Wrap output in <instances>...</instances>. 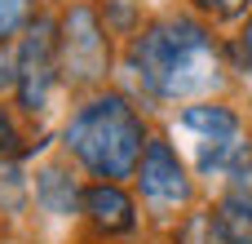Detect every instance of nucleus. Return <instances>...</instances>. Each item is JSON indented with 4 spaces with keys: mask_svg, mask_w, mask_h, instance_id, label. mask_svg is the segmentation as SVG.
<instances>
[{
    "mask_svg": "<svg viewBox=\"0 0 252 244\" xmlns=\"http://www.w3.org/2000/svg\"><path fill=\"white\" fill-rule=\"evenodd\" d=\"M84 213L102 236H128L137 227V209L120 182H93L84 191Z\"/></svg>",
    "mask_w": 252,
    "mask_h": 244,
    "instance_id": "nucleus-6",
    "label": "nucleus"
},
{
    "mask_svg": "<svg viewBox=\"0 0 252 244\" xmlns=\"http://www.w3.org/2000/svg\"><path fill=\"white\" fill-rule=\"evenodd\" d=\"M35 200H40L49 213L71 218V213L84 204V191L75 187V178H71L66 169H40V173H35Z\"/></svg>",
    "mask_w": 252,
    "mask_h": 244,
    "instance_id": "nucleus-7",
    "label": "nucleus"
},
{
    "mask_svg": "<svg viewBox=\"0 0 252 244\" xmlns=\"http://www.w3.org/2000/svg\"><path fill=\"white\" fill-rule=\"evenodd\" d=\"M128 58H133L137 80L155 98H190V93L213 89V80L221 76L217 44L195 18H159V22H151L133 40Z\"/></svg>",
    "mask_w": 252,
    "mask_h": 244,
    "instance_id": "nucleus-1",
    "label": "nucleus"
},
{
    "mask_svg": "<svg viewBox=\"0 0 252 244\" xmlns=\"http://www.w3.org/2000/svg\"><path fill=\"white\" fill-rule=\"evenodd\" d=\"M31 147H27V138L18 133V124L9 120V111L0 107V160H18V156H27Z\"/></svg>",
    "mask_w": 252,
    "mask_h": 244,
    "instance_id": "nucleus-12",
    "label": "nucleus"
},
{
    "mask_svg": "<svg viewBox=\"0 0 252 244\" xmlns=\"http://www.w3.org/2000/svg\"><path fill=\"white\" fill-rule=\"evenodd\" d=\"M182 129L195 133L199 142H213V138H230V133H239V116H235L230 107L199 102V107H186V111H182Z\"/></svg>",
    "mask_w": 252,
    "mask_h": 244,
    "instance_id": "nucleus-8",
    "label": "nucleus"
},
{
    "mask_svg": "<svg viewBox=\"0 0 252 244\" xmlns=\"http://www.w3.org/2000/svg\"><path fill=\"white\" fill-rule=\"evenodd\" d=\"M58 67L71 84H97L111 67V40L89 4H71L58 22Z\"/></svg>",
    "mask_w": 252,
    "mask_h": 244,
    "instance_id": "nucleus-3",
    "label": "nucleus"
},
{
    "mask_svg": "<svg viewBox=\"0 0 252 244\" xmlns=\"http://www.w3.org/2000/svg\"><path fill=\"white\" fill-rule=\"evenodd\" d=\"M58 27L49 18H31L22 44H18V102L35 116L49 107V93L58 84Z\"/></svg>",
    "mask_w": 252,
    "mask_h": 244,
    "instance_id": "nucleus-4",
    "label": "nucleus"
},
{
    "mask_svg": "<svg viewBox=\"0 0 252 244\" xmlns=\"http://www.w3.org/2000/svg\"><path fill=\"white\" fill-rule=\"evenodd\" d=\"M190 4H195L199 13H213V18H235L248 0H190Z\"/></svg>",
    "mask_w": 252,
    "mask_h": 244,
    "instance_id": "nucleus-14",
    "label": "nucleus"
},
{
    "mask_svg": "<svg viewBox=\"0 0 252 244\" xmlns=\"http://www.w3.org/2000/svg\"><path fill=\"white\" fill-rule=\"evenodd\" d=\"M0 89H18V58L9 62V58L0 53Z\"/></svg>",
    "mask_w": 252,
    "mask_h": 244,
    "instance_id": "nucleus-16",
    "label": "nucleus"
},
{
    "mask_svg": "<svg viewBox=\"0 0 252 244\" xmlns=\"http://www.w3.org/2000/svg\"><path fill=\"white\" fill-rule=\"evenodd\" d=\"M35 0H0V44H9L22 27H31Z\"/></svg>",
    "mask_w": 252,
    "mask_h": 244,
    "instance_id": "nucleus-10",
    "label": "nucleus"
},
{
    "mask_svg": "<svg viewBox=\"0 0 252 244\" xmlns=\"http://www.w3.org/2000/svg\"><path fill=\"white\" fill-rule=\"evenodd\" d=\"M226 200H239V204H248V209H252V156L244 160V164H235V169H230Z\"/></svg>",
    "mask_w": 252,
    "mask_h": 244,
    "instance_id": "nucleus-13",
    "label": "nucleus"
},
{
    "mask_svg": "<svg viewBox=\"0 0 252 244\" xmlns=\"http://www.w3.org/2000/svg\"><path fill=\"white\" fill-rule=\"evenodd\" d=\"M213 222H217V236L221 244H252V209L239 200H226L213 209Z\"/></svg>",
    "mask_w": 252,
    "mask_h": 244,
    "instance_id": "nucleus-9",
    "label": "nucleus"
},
{
    "mask_svg": "<svg viewBox=\"0 0 252 244\" xmlns=\"http://www.w3.org/2000/svg\"><path fill=\"white\" fill-rule=\"evenodd\" d=\"M177 244H221L213 213H195V218H190V222L177 231Z\"/></svg>",
    "mask_w": 252,
    "mask_h": 244,
    "instance_id": "nucleus-11",
    "label": "nucleus"
},
{
    "mask_svg": "<svg viewBox=\"0 0 252 244\" xmlns=\"http://www.w3.org/2000/svg\"><path fill=\"white\" fill-rule=\"evenodd\" d=\"M235 58H239L244 71H252V18L244 22V31H239V40H235Z\"/></svg>",
    "mask_w": 252,
    "mask_h": 244,
    "instance_id": "nucleus-15",
    "label": "nucleus"
},
{
    "mask_svg": "<svg viewBox=\"0 0 252 244\" xmlns=\"http://www.w3.org/2000/svg\"><path fill=\"white\" fill-rule=\"evenodd\" d=\"M62 142L93 178L120 182V178L137 173L142 151H146V129H142V116L120 93H106V98H93L89 107H80L66 120Z\"/></svg>",
    "mask_w": 252,
    "mask_h": 244,
    "instance_id": "nucleus-2",
    "label": "nucleus"
},
{
    "mask_svg": "<svg viewBox=\"0 0 252 244\" xmlns=\"http://www.w3.org/2000/svg\"><path fill=\"white\" fill-rule=\"evenodd\" d=\"M137 182H142V196L155 200V204H186L190 200V178H186L177 151L164 138H146V151H142V164H137Z\"/></svg>",
    "mask_w": 252,
    "mask_h": 244,
    "instance_id": "nucleus-5",
    "label": "nucleus"
}]
</instances>
